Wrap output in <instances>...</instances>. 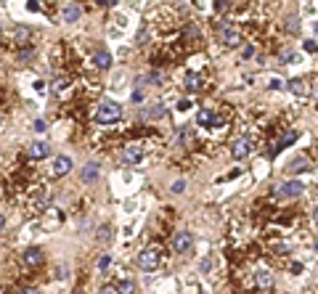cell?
Wrapping results in <instances>:
<instances>
[{
    "label": "cell",
    "instance_id": "obj_5",
    "mask_svg": "<svg viewBox=\"0 0 318 294\" xmlns=\"http://www.w3.org/2000/svg\"><path fill=\"white\" fill-rule=\"evenodd\" d=\"M69 172H72V157H66V154L53 157V164H51L53 178H64V175H69Z\"/></svg>",
    "mask_w": 318,
    "mask_h": 294
},
{
    "label": "cell",
    "instance_id": "obj_11",
    "mask_svg": "<svg viewBox=\"0 0 318 294\" xmlns=\"http://www.w3.org/2000/svg\"><path fill=\"white\" fill-rule=\"evenodd\" d=\"M82 16V8L77 3H64L61 6V19L66 21V24H75V21H80Z\"/></svg>",
    "mask_w": 318,
    "mask_h": 294
},
{
    "label": "cell",
    "instance_id": "obj_34",
    "mask_svg": "<svg viewBox=\"0 0 318 294\" xmlns=\"http://www.w3.org/2000/svg\"><path fill=\"white\" fill-rule=\"evenodd\" d=\"M140 101H144V90H133V103H140Z\"/></svg>",
    "mask_w": 318,
    "mask_h": 294
},
{
    "label": "cell",
    "instance_id": "obj_21",
    "mask_svg": "<svg viewBox=\"0 0 318 294\" xmlns=\"http://www.w3.org/2000/svg\"><path fill=\"white\" fill-rule=\"evenodd\" d=\"M287 29H289L292 34H297V32H300V16H294V14H292V16L287 19Z\"/></svg>",
    "mask_w": 318,
    "mask_h": 294
},
{
    "label": "cell",
    "instance_id": "obj_15",
    "mask_svg": "<svg viewBox=\"0 0 318 294\" xmlns=\"http://www.w3.org/2000/svg\"><path fill=\"white\" fill-rule=\"evenodd\" d=\"M287 88L294 93V96H308V82H305V80H300V77H294V80H289L287 82Z\"/></svg>",
    "mask_w": 318,
    "mask_h": 294
},
{
    "label": "cell",
    "instance_id": "obj_37",
    "mask_svg": "<svg viewBox=\"0 0 318 294\" xmlns=\"http://www.w3.org/2000/svg\"><path fill=\"white\" fill-rule=\"evenodd\" d=\"M21 294H40V291H38V289H24Z\"/></svg>",
    "mask_w": 318,
    "mask_h": 294
},
{
    "label": "cell",
    "instance_id": "obj_26",
    "mask_svg": "<svg viewBox=\"0 0 318 294\" xmlns=\"http://www.w3.org/2000/svg\"><path fill=\"white\" fill-rule=\"evenodd\" d=\"M167 112H164V106H154L151 112H146V117H164Z\"/></svg>",
    "mask_w": 318,
    "mask_h": 294
},
{
    "label": "cell",
    "instance_id": "obj_10",
    "mask_svg": "<svg viewBox=\"0 0 318 294\" xmlns=\"http://www.w3.org/2000/svg\"><path fill=\"white\" fill-rule=\"evenodd\" d=\"M255 284H257L260 291H270V289H273V273H270L268 268H260L255 273Z\"/></svg>",
    "mask_w": 318,
    "mask_h": 294
},
{
    "label": "cell",
    "instance_id": "obj_33",
    "mask_svg": "<svg viewBox=\"0 0 318 294\" xmlns=\"http://www.w3.org/2000/svg\"><path fill=\"white\" fill-rule=\"evenodd\" d=\"M96 294H120V291H117V286H103V289H98Z\"/></svg>",
    "mask_w": 318,
    "mask_h": 294
},
{
    "label": "cell",
    "instance_id": "obj_28",
    "mask_svg": "<svg viewBox=\"0 0 318 294\" xmlns=\"http://www.w3.org/2000/svg\"><path fill=\"white\" fill-rule=\"evenodd\" d=\"M162 77H164L162 72H151V75H149V82H151V85H159V82H162Z\"/></svg>",
    "mask_w": 318,
    "mask_h": 294
},
{
    "label": "cell",
    "instance_id": "obj_12",
    "mask_svg": "<svg viewBox=\"0 0 318 294\" xmlns=\"http://www.w3.org/2000/svg\"><path fill=\"white\" fill-rule=\"evenodd\" d=\"M27 151H29V157H32V159H45V157L51 154V146L45 143V140H32Z\"/></svg>",
    "mask_w": 318,
    "mask_h": 294
},
{
    "label": "cell",
    "instance_id": "obj_6",
    "mask_svg": "<svg viewBox=\"0 0 318 294\" xmlns=\"http://www.w3.org/2000/svg\"><path fill=\"white\" fill-rule=\"evenodd\" d=\"M172 249L178 252V254H188L194 249V236L188 231H181V233H175V239H172Z\"/></svg>",
    "mask_w": 318,
    "mask_h": 294
},
{
    "label": "cell",
    "instance_id": "obj_38",
    "mask_svg": "<svg viewBox=\"0 0 318 294\" xmlns=\"http://www.w3.org/2000/svg\"><path fill=\"white\" fill-rule=\"evenodd\" d=\"M313 220H315V226H318V207L313 209Z\"/></svg>",
    "mask_w": 318,
    "mask_h": 294
},
{
    "label": "cell",
    "instance_id": "obj_25",
    "mask_svg": "<svg viewBox=\"0 0 318 294\" xmlns=\"http://www.w3.org/2000/svg\"><path fill=\"white\" fill-rule=\"evenodd\" d=\"M109 265H112V257H109V254H101V257H98V270H106Z\"/></svg>",
    "mask_w": 318,
    "mask_h": 294
},
{
    "label": "cell",
    "instance_id": "obj_36",
    "mask_svg": "<svg viewBox=\"0 0 318 294\" xmlns=\"http://www.w3.org/2000/svg\"><path fill=\"white\" fill-rule=\"evenodd\" d=\"M6 228V215H0V231Z\"/></svg>",
    "mask_w": 318,
    "mask_h": 294
},
{
    "label": "cell",
    "instance_id": "obj_14",
    "mask_svg": "<svg viewBox=\"0 0 318 294\" xmlns=\"http://www.w3.org/2000/svg\"><path fill=\"white\" fill-rule=\"evenodd\" d=\"M196 122L204 125V127H220V125H223L220 117H215L209 109H202V112H199V114H196Z\"/></svg>",
    "mask_w": 318,
    "mask_h": 294
},
{
    "label": "cell",
    "instance_id": "obj_39",
    "mask_svg": "<svg viewBox=\"0 0 318 294\" xmlns=\"http://www.w3.org/2000/svg\"><path fill=\"white\" fill-rule=\"evenodd\" d=\"M0 34H3V27H0Z\"/></svg>",
    "mask_w": 318,
    "mask_h": 294
},
{
    "label": "cell",
    "instance_id": "obj_13",
    "mask_svg": "<svg viewBox=\"0 0 318 294\" xmlns=\"http://www.w3.org/2000/svg\"><path fill=\"white\" fill-rule=\"evenodd\" d=\"M98 172H101V167H98V164L96 162H88L85 164V167H82V172H80V178H82V183H96L98 180Z\"/></svg>",
    "mask_w": 318,
    "mask_h": 294
},
{
    "label": "cell",
    "instance_id": "obj_1",
    "mask_svg": "<svg viewBox=\"0 0 318 294\" xmlns=\"http://www.w3.org/2000/svg\"><path fill=\"white\" fill-rule=\"evenodd\" d=\"M120 117H122V103L120 101H103L96 109V120L101 125H114Z\"/></svg>",
    "mask_w": 318,
    "mask_h": 294
},
{
    "label": "cell",
    "instance_id": "obj_17",
    "mask_svg": "<svg viewBox=\"0 0 318 294\" xmlns=\"http://www.w3.org/2000/svg\"><path fill=\"white\" fill-rule=\"evenodd\" d=\"M297 138H300V133H294V130H292L289 135H284V138H281V140H278V143L273 146V151H270V157H276V154H278V151H281V149H287V146H292V143H294V140H297Z\"/></svg>",
    "mask_w": 318,
    "mask_h": 294
},
{
    "label": "cell",
    "instance_id": "obj_22",
    "mask_svg": "<svg viewBox=\"0 0 318 294\" xmlns=\"http://www.w3.org/2000/svg\"><path fill=\"white\" fill-rule=\"evenodd\" d=\"M186 186H188V183H186L183 178H178V180H172L170 191H172V194H183V191H186Z\"/></svg>",
    "mask_w": 318,
    "mask_h": 294
},
{
    "label": "cell",
    "instance_id": "obj_24",
    "mask_svg": "<svg viewBox=\"0 0 318 294\" xmlns=\"http://www.w3.org/2000/svg\"><path fill=\"white\" fill-rule=\"evenodd\" d=\"M109 239H112V226H103L98 231V241H109Z\"/></svg>",
    "mask_w": 318,
    "mask_h": 294
},
{
    "label": "cell",
    "instance_id": "obj_20",
    "mask_svg": "<svg viewBox=\"0 0 318 294\" xmlns=\"http://www.w3.org/2000/svg\"><path fill=\"white\" fill-rule=\"evenodd\" d=\"M117 291H120V294H135V281H130V278L122 281V284L117 286Z\"/></svg>",
    "mask_w": 318,
    "mask_h": 294
},
{
    "label": "cell",
    "instance_id": "obj_30",
    "mask_svg": "<svg viewBox=\"0 0 318 294\" xmlns=\"http://www.w3.org/2000/svg\"><path fill=\"white\" fill-rule=\"evenodd\" d=\"M135 40H138L140 45H144V43H149V29L144 27V29H140V32H138V38H135Z\"/></svg>",
    "mask_w": 318,
    "mask_h": 294
},
{
    "label": "cell",
    "instance_id": "obj_31",
    "mask_svg": "<svg viewBox=\"0 0 318 294\" xmlns=\"http://www.w3.org/2000/svg\"><path fill=\"white\" fill-rule=\"evenodd\" d=\"M302 48L308 51V53H315V51H318V43H313V40H305V45H302Z\"/></svg>",
    "mask_w": 318,
    "mask_h": 294
},
{
    "label": "cell",
    "instance_id": "obj_29",
    "mask_svg": "<svg viewBox=\"0 0 318 294\" xmlns=\"http://www.w3.org/2000/svg\"><path fill=\"white\" fill-rule=\"evenodd\" d=\"M34 130L45 133V130H48V122H45V120H34Z\"/></svg>",
    "mask_w": 318,
    "mask_h": 294
},
{
    "label": "cell",
    "instance_id": "obj_2",
    "mask_svg": "<svg viewBox=\"0 0 318 294\" xmlns=\"http://www.w3.org/2000/svg\"><path fill=\"white\" fill-rule=\"evenodd\" d=\"M218 40H220V45H223V48H239L244 38H241V32H239L236 27L226 24V27H220V34H218Z\"/></svg>",
    "mask_w": 318,
    "mask_h": 294
},
{
    "label": "cell",
    "instance_id": "obj_19",
    "mask_svg": "<svg viewBox=\"0 0 318 294\" xmlns=\"http://www.w3.org/2000/svg\"><path fill=\"white\" fill-rule=\"evenodd\" d=\"M204 85V80H202V75H188L186 77V90H199V88H202Z\"/></svg>",
    "mask_w": 318,
    "mask_h": 294
},
{
    "label": "cell",
    "instance_id": "obj_18",
    "mask_svg": "<svg viewBox=\"0 0 318 294\" xmlns=\"http://www.w3.org/2000/svg\"><path fill=\"white\" fill-rule=\"evenodd\" d=\"M93 64H96L98 69H109L112 66V53L109 51H98L96 56H93Z\"/></svg>",
    "mask_w": 318,
    "mask_h": 294
},
{
    "label": "cell",
    "instance_id": "obj_23",
    "mask_svg": "<svg viewBox=\"0 0 318 294\" xmlns=\"http://www.w3.org/2000/svg\"><path fill=\"white\" fill-rule=\"evenodd\" d=\"M29 27H16V38H19V43H27L29 40Z\"/></svg>",
    "mask_w": 318,
    "mask_h": 294
},
{
    "label": "cell",
    "instance_id": "obj_7",
    "mask_svg": "<svg viewBox=\"0 0 318 294\" xmlns=\"http://www.w3.org/2000/svg\"><path fill=\"white\" fill-rule=\"evenodd\" d=\"M250 151H252V140L246 138V135L236 138V140L231 143V154H233V159H246V157H250Z\"/></svg>",
    "mask_w": 318,
    "mask_h": 294
},
{
    "label": "cell",
    "instance_id": "obj_32",
    "mask_svg": "<svg viewBox=\"0 0 318 294\" xmlns=\"http://www.w3.org/2000/svg\"><path fill=\"white\" fill-rule=\"evenodd\" d=\"M199 268H202V273H209V268H212V260H209V257H204V260H202V265H199Z\"/></svg>",
    "mask_w": 318,
    "mask_h": 294
},
{
    "label": "cell",
    "instance_id": "obj_35",
    "mask_svg": "<svg viewBox=\"0 0 318 294\" xmlns=\"http://www.w3.org/2000/svg\"><path fill=\"white\" fill-rule=\"evenodd\" d=\"M56 276H58V278H66V276H69V268H66V265H61V268H58V273H56Z\"/></svg>",
    "mask_w": 318,
    "mask_h": 294
},
{
    "label": "cell",
    "instance_id": "obj_3",
    "mask_svg": "<svg viewBox=\"0 0 318 294\" xmlns=\"http://www.w3.org/2000/svg\"><path fill=\"white\" fill-rule=\"evenodd\" d=\"M138 268L144 270V273H154V270H159V252L157 249H144L138 254Z\"/></svg>",
    "mask_w": 318,
    "mask_h": 294
},
{
    "label": "cell",
    "instance_id": "obj_4",
    "mask_svg": "<svg viewBox=\"0 0 318 294\" xmlns=\"http://www.w3.org/2000/svg\"><path fill=\"white\" fill-rule=\"evenodd\" d=\"M276 194H278L281 199H297V196L305 194V183H302V180H287V183H281V186L276 188Z\"/></svg>",
    "mask_w": 318,
    "mask_h": 294
},
{
    "label": "cell",
    "instance_id": "obj_16",
    "mask_svg": "<svg viewBox=\"0 0 318 294\" xmlns=\"http://www.w3.org/2000/svg\"><path fill=\"white\" fill-rule=\"evenodd\" d=\"M310 167V162H308V157H297V159H292L289 162V167H287V172L289 175H297V172H305Z\"/></svg>",
    "mask_w": 318,
    "mask_h": 294
},
{
    "label": "cell",
    "instance_id": "obj_9",
    "mask_svg": "<svg viewBox=\"0 0 318 294\" xmlns=\"http://www.w3.org/2000/svg\"><path fill=\"white\" fill-rule=\"evenodd\" d=\"M140 159H144V149L138 143H130L122 149V164H138Z\"/></svg>",
    "mask_w": 318,
    "mask_h": 294
},
{
    "label": "cell",
    "instance_id": "obj_8",
    "mask_svg": "<svg viewBox=\"0 0 318 294\" xmlns=\"http://www.w3.org/2000/svg\"><path fill=\"white\" fill-rule=\"evenodd\" d=\"M21 260H24V265H29V268H38V265L45 263V254H43L40 246H27L24 254H21Z\"/></svg>",
    "mask_w": 318,
    "mask_h": 294
},
{
    "label": "cell",
    "instance_id": "obj_27",
    "mask_svg": "<svg viewBox=\"0 0 318 294\" xmlns=\"http://www.w3.org/2000/svg\"><path fill=\"white\" fill-rule=\"evenodd\" d=\"M32 56H34V51H32V48H24V51L19 53V61H29Z\"/></svg>",
    "mask_w": 318,
    "mask_h": 294
}]
</instances>
